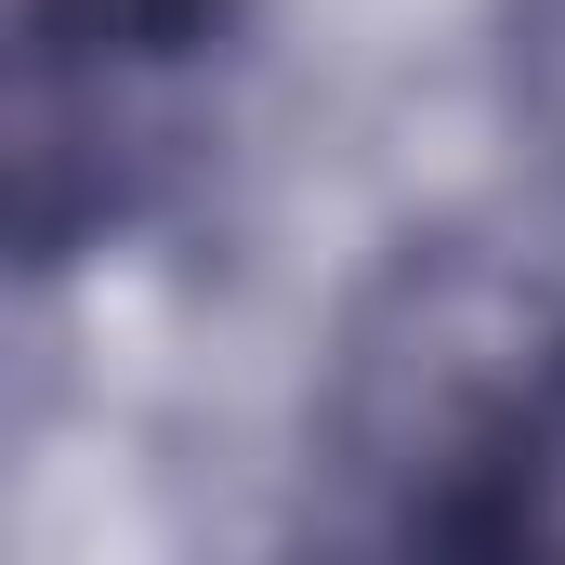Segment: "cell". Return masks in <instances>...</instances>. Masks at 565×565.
Wrapping results in <instances>:
<instances>
[{
    "label": "cell",
    "mask_w": 565,
    "mask_h": 565,
    "mask_svg": "<svg viewBox=\"0 0 565 565\" xmlns=\"http://www.w3.org/2000/svg\"><path fill=\"white\" fill-rule=\"evenodd\" d=\"M565 434V302L500 250H408L355 302L329 369L342 473L434 540H513Z\"/></svg>",
    "instance_id": "cell-1"
},
{
    "label": "cell",
    "mask_w": 565,
    "mask_h": 565,
    "mask_svg": "<svg viewBox=\"0 0 565 565\" xmlns=\"http://www.w3.org/2000/svg\"><path fill=\"white\" fill-rule=\"evenodd\" d=\"M198 0H40L13 53V198L26 237L66 250L119 224L198 132Z\"/></svg>",
    "instance_id": "cell-2"
}]
</instances>
